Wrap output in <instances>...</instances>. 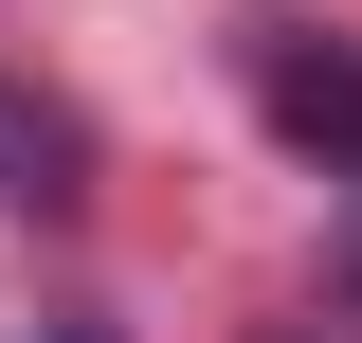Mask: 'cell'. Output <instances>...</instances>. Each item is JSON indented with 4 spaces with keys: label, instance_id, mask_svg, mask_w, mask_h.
<instances>
[{
    "label": "cell",
    "instance_id": "7a4b0ae2",
    "mask_svg": "<svg viewBox=\"0 0 362 343\" xmlns=\"http://www.w3.org/2000/svg\"><path fill=\"white\" fill-rule=\"evenodd\" d=\"M344 307H362V217H344Z\"/></svg>",
    "mask_w": 362,
    "mask_h": 343
},
{
    "label": "cell",
    "instance_id": "6da1fadb",
    "mask_svg": "<svg viewBox=\"0 0 362 343\" xmlns=\"http://www.w3.org/2000/svg\"><path fill=\"white\" fill-rule=\"evenodd\" d=\"M254 90H272V127L308 145V163L362 181V54H326L308 18H290V37H254Z\"/></svg>",
    "mask_w": 362,
    "mask_h": 343
}]
</instances>
